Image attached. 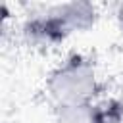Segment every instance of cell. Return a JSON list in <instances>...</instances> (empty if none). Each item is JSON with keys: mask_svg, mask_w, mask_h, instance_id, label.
<instances>
[{"mask_svg": "<svg viewBox=\"0 0 123 123\" xmlns=\"http://www.w3.org/2000/svg\"><path fill=\"white\" fill-rule=\"evenodd\" d=\"M98 19L92 2L75 0L56 4L40 13H33L23 23V35L38 46H58L75 33L88 31Z\"/></svg>", "mask_w": 123, "mask_h": 123, "instance_id": "cell-1", "label": "cell"}, {"mask_svg": "<svg viewBox=\"0 0 123 123\" xmlns=\"http://www.w3.org/2000/svg\"><path fill=\"white\" fill-rule=\"evenodd\" d=\"M102 83L92 58L73 52L46 77V94L54 108L96 102Z\"/></svg>", "mask_w": 123, "mask_h": 123, "instance_id": "cell-2", "label": "cell"}, {"mask_svg": "<svg viewBox=\"0 0 123 123\" xmlns=\"http://www.w3.org/2000/svg\"><path fill=\"white\" fill-rule=\"evenodd\" d=\"M54 123H123V98L56 108Z\"/></svg>", "mask_w": 123, "mask_h": 123, "instance_id": "cell-3", "label": "cell"}, {"mask_svg": "<svg viewBox=\"0 0 123 123\" xmlns=\"http://www.w3.org/2000/svg\"><path fill=\"white\" fill-rule=\"evenodd\" d=\"M115 17H117V23H119V27L123 29V2L117 6V10H115Z\"/></svg>", "mask_w": 123, "mask_h": 123, "instance_id": "cell-4", "label": "cell"}]
</instances>
